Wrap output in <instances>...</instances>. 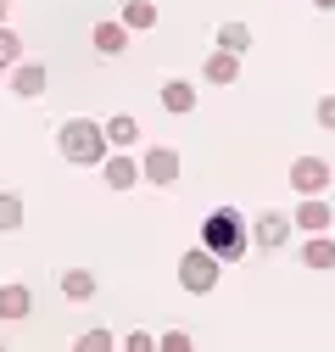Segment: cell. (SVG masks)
<instances>
[{"mask_svg":"<svg viewBox=\"0 0 335 352\" xmlns=\"http://www.w3.org/2000/svg\"><path fill=\"white\" fill-rule=\"evenodd\" d=\"M201 235H207V252H213L218 263H240V257H246V218H240L235 207H218V212H207Z\"/></svg>","mask_w":335,"mask_h":352,"instance_id":"obj_1","label":"cell"},{"mask_svg":"<svg viewBox=\"0 0 335 352\" xmlns=\"http://www.w3.org/2000/svg\"><path fill=\"white\" fill-rule=\"evenodd\" d=\"M56 146H62L67 162H101L106 157V129L90 123V118H67L62 135H56Z\"/></svg>","mask_w":335,"mask_h":352,"instance_id":"obj_2","label":"cell"},{"mask_svg":"<svg viewBox=\"0 0 335 352\" xmlns=\"http://www.w3.org/2000/svg\"><path fill=\"white\" fill-rule=\"evenodd\" d=\"M179 285H185V291H196V296H207V291L218 285V257L207 252V246H201V252H190V257L179 263Z\"/></svg>","mask_w":335,"mask_h":352,"instance_id":"obj_3","label":"cell"},{"mask_svg":"<svg viewBox=\"0 0 335 352\" xmlns=\"http://www.w3.org/2000/svg\"><path fill=\"white\" fill-rule=\"evenodd\" d=\"M290 185L308 190V196H324V185H330V162H324V157H297V162H290Z\"/></svg>","mask_w":335,"mask_h":352,"instance_id":"obj_4","label":"cell"},{"mask_svg":"<svg viewBox=\"0 0 335 352\" xmlns=\"http://www.w3.org/2000/svg\"><path fill=\"white\" fill-rule=\"evenodd\" d=\"M146 179H151V185H174V179H179V151L151 146V151H146Z\"/></svg>","mask_w":335,"mask_h":352,"instance_id":"obj_5","label":"cell"},{"mask_svg":"<svg viewBox=\"0 0 335 352\" xmlns=\"http://www.w3.org/2000/svg\"><path fill=\"white\" fill-rule=\"evenodd\" d=\"M12 90H17L23 101L45 96V67H39V62H23V67H12Z\"/></svg>","mask_w":335,"mask_h":352,"instance_id":"obj_6","label":"cell"},{"mask_svg":"<svg viewBox=\"0 0 335 352\" xmlns=\"http://www.w3.org/2000/svg\"><path fill=\"white\" fill-rule=\"evenodd\" d=\"M297 224H302L308 235H324V230H330V201H324V196H308L302 212H297Z\"/></svg>","mask_w":335,"mask_h":352,"instance_id":"obj_7","label":"cell"},{"mask_svg":"<svg viewBox=\"0 0 335 352\" xmlns=\"http://www.w3.org/2000/svg\"><path fill=\"white\" fill-rule=\"evenodd\" d=\"M28 307H34L28 285H0V319H28Z\"/></svg>","mask_w":335,"mask_h":352,"instance_id":"obj_8","label":"cell"},{"mask_svg":"<svg viewBox=\"0 0 335 352\" xmlns=\"http://www.w3.org/2000/svg\"><path fill=\"white\" fill-rule=\"evenodd\" d=\"M123 45H129V28L123 23H95V51L101 56H123Z\"/></svg>","mask_w":335,"mask_h":352,"instance_id":"obj_9","label":"cell"},{"mask_svg":"<svg viewBox=\"0 0 335 352\" xmlns=\"http://www.w3.org/2000/svg\"><path fill=\"white\" fill-rule=\"evenodd\" d=\"M285 235H290V218L268 207V212L257 218V241H263V246H285Z\"/></svg>","mask_w":335,"mask_h":352,"instance_id":"obj_10","label":"cell"},{"mask_svg":"<svg viewBox=\"0 0 335 352\" xmlns=\"http://www.w3.org/2000/svg\"><path fill=\"white\" fill-rule=\"evenodd\" d=\"M162 107H168V112H190V107H196V90H190L185 78H168V84H162Z\"/></svg>","mask_w":335,"mask_h":352,"instance_id":"obj_11","label":"cell"},{"mask_svg":"<svg viewBox=\"0 0 335 352\" xmlns=\"http://www.w3.org/2000/svg\"><path fill=\"white\" fill-rule=\"evenodd\" d=\"M62 296H73V302L95 296V274H90V269H67V274H62Z\"/></svg>","mask_w":335,"mask_h":352,"instance_id":"obj_12","label":"cell"},{"mask_svg":"<svg viewBox=\"0 0 335 352\" xmlns=\"http://www.w3.org/2000/svg\"><path fill=\"white\" fill-rule=\"evenodd\" d=\"M207 78H213V84H235L240 78V56H229V51L207 56Z\"/></svg>","mask_w":335,"mask_h":352,"instance_id":"obj_13","label":"cell"},{"mask_svg":"<svg viewBox=\"0 0 335 352\" xmlns=\"http://www.w3.org/2000/svg\"><path fill=\"white\" fill-rule=\"evenodd\" d=\"M218 45H224L229 56H240V51L251 45V28H246V23H224V28H218Z\"/></svg>","mask_w":335,"mask_h":352,"instance_id":"obj_14","label":"cell"},{"mask_svg":"<svg viewBox=\"0 0 335 352\" xmlns=\"http://www.w3.org/2000/svg\"><path fill=\"white\" fill-rule=\"evenodd\" d=\"M135 179H140V173H135L129 157H112V162H106V185H112V190H129Z\"/></svg>","mask_w":335,"mask_h":352,"instance_id":"obj_15","label":"cell"},{"mask_svg":"<svg viewBox=\"0 0 335 352\" xmlns=\"http://www.w3.org/2000/svg\"><path fill=\"white\" fill-rule=\"evenodd\" d=\"M101 129H106V146H135V135H140L135 118H112V123H101Z\"/></svg>","mask_w":335,"mask_h":352,"instance_id":"obj_16","label":"cell"},{"mask_svg":"<svg viewBox=\"0 0 335 352\" xmlns=\"http://www.w3.org/2000/svg\"><path fill=\"white\" fill-rule=\"evenodd\" d=\"M151 23H157L151 0H129V6H123V28H151Z\"/></svg>","mask_w":335,"mask_h":352,"instance_id":"obj_17","label":"cell"},{"mask_svg":"<svg viewBox=\"0 0 335 352\" xmlns=\"http://www.w3.org/2000/svg\"><path fill=\"white\" fill-rule=\"evenodd\" d=\"M330 263H335V246H330L324 235H313V241H308V269H319V274H324Z\"/></svg>","mask_w":335,"mask_h":352,"instance_id":"obj_18","label":"cell"},{"mask_svg":"<svg viewBox=\"0 0 335 352\" xmlns=\"http://www.w3.org/2000/svg\"><path fill=\"white\" fill-rule=\"evenodd\" d=\"M23 224V201L12 190H0V230H17Z\"/></svg>","mask_w":335,"mask_h":352,"instance_id":"obj_19","label":"cell"},{"mask_svg":"<svg viewBox=\"0 0 335 352\" xmlns=\"http://www.w3.org/2000/svg\"><path fill=\"white\" fill-rule=\"evenodd\" d=\"M17 45H23V39H17L6 23H0V67H17Z\"/></svg>","mask_w":335,"mask_h":352,"instance_id":"obj_20","label":"cell"},{"mask_svg":"<svg viewBox=\"0 0 335 352\" xmlns=\"http://www.w3.org/2000/svg\"><path fill=\"white\" fill-rule=\"evenodd\" d=\"M112 346H117V341H112L106 330H84V336H78V352H112Z\"/></svg>","mask_w":335,"mask_h":352,"instance_id":"obj_21","label":"cell"},{"mask_svg":"<svg viewBox=\"0 0 335 352\" xmlns=\"http://www.w3.org/2000/svg\"><path fill=\"white\" fill-rule=\"evenodd\" d=\"M157 346H162V352H190V346H196V336H190V330H168Z\"/></svg>","mask_w":335,"mask_h":352,"instance_id":"obj_22","label":"cell"},{"mask_svg":"<svg viewBox=\"0 0 335 352\" xmlns=\"http://www.w3.org/2000/svg\"><path fill=\"white\" fill-rule=\"evenodd\" d=\"M123 346H129V352H151V346H157V341H151V336H146V330H129V336H123Z\"/></svg>","mask_w":335,"mask_h":352,"instance_id":"obj_23","label":"cell"},{"mask_svg":"<svg viewBox=\"0 0 335 352\" xmlns=\"http://www.w3.org/2000/svg\"><path fill=\"white\" fill-rule=\"evenodd\" d=\"M313 6H319V12H330V6H335V0H313Z\"/></svg>","mask_w":335,"mask_h":352,"instance_id":"obj_24","label":"cell"},{"mask_svg":"<svg viewBox=\"0 0 335 352\" xmlns=\"http://www.w3.org/2000/svg\"><path fill=\"white\" fill-rule=\"evenodd\" d=\"M0 17H6V0H0Z\"/></svg>","mask_w":335,"mask_h":352,"instance_id":"obj_25","label":"cell"}]
</instances>
